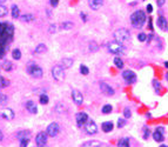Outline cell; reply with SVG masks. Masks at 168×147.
<instances>
[{"mask_svg": "<svg viewBox=\"0 0 168 147\" xmlns=\"http://www.w3.org/2000/svg\"><path fill=\"white\" fill-rule=\"evenodd\" d=\"M146 21V14L141 10L135 11L131 16V22L134 27H141Z\"/></svg>", "mask_w": 168, "mask_h": 147, "instance_id": "1", "label": "cell"}, {"mask_svg": "<svg viewBox=\"0 0 168 147\" xmlns=\"http://www.w3.org/2000/svg\"><path fill=\"white\" fill-rule=\"evenodd\" d=\"M114 38H115V40L118 42L124 44V42L129 41L131 34H129V32L127 31L126 28H119V30H116L114 32Z\"/></svg>", "mask_w": 168, "mask_h": 147, "instance_id": "2", "label": "cell"}, {"mask_svg": "<svg viewBox=\"0 0 168 147\" xmlns=\"http://www.w3.org/2000/svg\"><path fill=\"white\" fill-rule=\"evenodd\" d=\"M27 72H28V74H31L33 78H37V79L42 78V74H44L42 69L38 66L37 64L32 63V61H30L28 65H27Z\"/></svg>", "mask_w": 168, "mask_h": 147, "instance_id": "3", "label": "cell"}, {"mask_svg": "<svg viewBox=\"0 0 168 147\" xmlns=\"http://www.w3.org/2000/svg\"><path fill=\"white\" fill-rule=\"evenodd\" d=\"M52 75H53V78L55 79L57 81H59V83L63 81V79H65V72H63V66H61V65L54 66L52 69Z\"/></svg>", "mask_w": 168, "mask_h": 147, "instance_id": "4", "label": "cell"}, {"mask_svg": "<svg viewBox=\"0 0 168 147\" xmlns=\"http://www.w3.org/2000/svg\"><path fill=\"white\" fill-rule=\"evenodd\" d=\"M108 50L110 53H114V54H122V52L125 51V47L122 46V44L118 41H112L108 44Z\"/></svg>", "mask_w": 168, "mask_h": 147, "instance_id": "5", "label": "cell"}, {"mask_svg": "<svg viewBox=\"0 0 168 147\" xmlns=\"http://www.w3.org/2000/svg\"><path fill=\"white\" fill-rule=\"evenodd\" d=\"M122 78L125 79V81H126L127 84H134L137 81V74L134 73L133 71L127 69V71L122 72Z\"/></svg>", "mask_w": 168, "mask_h": 147, "instance_id": "6", "label": "cell"}, {"mask_svg": "<svg viewBox=\"0 0 168 147\" xmlns=\"http://www.w3.org/2000/svg\"><path fill=\"white\" fill-rule=\"evenodd\" d=\"M59 131H60V127L57 122H52L47 126V130H46V133H47L48 137H57L59 134Z\"/></svg>", "mask_w": 168, "mask_h": 147, "instance_id": "7", "label": "cell"}, {"mask_svg": "<svg viewBox=\"0 0 168 147\" xmlns=\"http://www.w3.org/2000/svg\"><path fill=\"white\" fill-rule=\"evenodd\" d=\"M47 133L46 132H40L38 133V135L35 137V144L38 147H45V145L47 144Z\"/></svg>", "mask_w": 168, "mask_h": 147, "instance_id": "8", "label": "cell"}, {"mask_svg": "<svg viewBox=\"0 0 168 147\" xmlns=\"http://www.w3.org/2000/svg\"><path fill=\"white\" fill-rule=\"evenodd\" d=\"M85 131L89 135H93V134H95L98 132V126H96V124L93 120H89L85 125Z\"/></svg>", "mask_w": 168, "mask_h": 147, "instance_id": "9", "label": "cell"}, {"mask_svg": "<svg viewBox=\"0 0 168 147\" xmlns=\"http://www.w3.org/2000/svg\"><path fill=\"white\" fill-rule=\"evenodd\" d=\"M75 120H77V125L79 127L86 125V122L88 121V116L85 113V112H79L77 116H75Z\"/></svg>", "mask_w": 168, "mask_h": 147, "instance_id": "10", "label": "cell"}, {"mask_svg": "<svg viewBox=\"0 0 168 147\" xmlns=\"http://www.w3.org/2000/svg\"><path fill=\"white\" fill-rule=\"evenodd\" d=\"M72 99L75 104H78V105H81L82 102H84V97H82V93L78 91V89H73L72 91Z\"/></svg>", "mask_w": 168, "mask_h": 147, "instance_id": "11", "label": "cell"}, {"mask_svg": "<svg viewBox=\"0 0 168 147\" xmlns=\"http://www.w3.org/2000/svg\"><path fill=\"white\" fill-rule=\"evenodd\" d=\"M165 130H163V127H158L155 132L153 133V138H154V140L158 142H161L163 141V139H165Z\"/></svg>", "mask_w": 168, "mask_h": 147, "instance_id": "12", "label": "cell"}, {"mask_svg": "<svg viewBox=\"0 0 168 147\" xmlns=\"http://www.w3.org/2000/svg\"><path fill=\"white\" fill-rule=\"evenodd\" d=\"M100 89H101V92H102L105 95L114 94V89L112 88L108 84H106V83H101V84H100Z\"/></svg>", "mask_w": 168, "mask_h": 147, "instance_id": "13", "label": "cell"}, {"mask_svg": "<svg viewBox=\"0 0 168 147\" xmlns=\"http://www.w3.org/2000/svg\"><path fill=\"white\" fill-rule=\"evenodd\" d=\"M104 4V0H88V5L92 10H99L100 7Z\"/></svg>", "mask_w": 168, "mask_h": 147, "instance_id": "14", "label": "cell"}, {"mask_svg": "<svg viewBox=\"0 0 168 147\" xmlns=\"http://www.w3.org/2000/svg\"><path fill=\"white\" fill-rule=\"evenodd\" d=\"M26 110L30 112V113H33V114H35L38 112V107L35 105V102L34 101H32V100H28L26 102Z\"/></svg>", "mask_w": 168, "mask_h": 147, "instance_id": "15", "label": "cell"}, {"mask_svg": "<svg viewBox=\"0 0 168 147\" xmlns=\"http://www.w3.org/2000/svg\"><path fill=\"white\" fill-rule=\"evenodd\" d=\"M102 131L105 132V133H110V131H113V128H114V125H113V122L112 121H105L102 125Z\"/></svg>", "mask_w": 168, "mask_h": 147, "instance_id": "16", "label": "cell"}, {"mask_svg": "<svg viewBox=\"0 0 168 147\" xmlns=\"http://www.w3.org/2000/svg\"><path fill=\"white\" fill-rule=\"evenodd\" d=\"M2 118H5L7 120H12V119H14V112L11 110V108H6L4 112H2Z\"/></svg>", "mask_w": 168, "mask_h": 147, "instance_id": "17", "label": "cell"}, {"mask_svg": "<svg viewBox=\"0 0 168 147\" xmlns=\"http://www.w3.org/2000/svg\"><path fill=\"white\" fill-rule=\"evenodd\" d=\"M31 137V132L30 131H20L18 134H16V138L19 140H22V139H30Z\"/></svg>", "mask_w": 168, "mask_h": 147, "instance_id": "18", "label": "cell"}, {"mask_svg": "<svg viewBox=\"0 0 168 147\" xmlns=\"http://www.w3.org/2000/svg\"><path fill=\"white\" fill-rule=\"evenodd\" d=\"M81 147H101V142L98 140H91V141L85 142Z\"/></svg>", "mask_w": 168, "mask_h": 147, "instance_id": "19", "label": "cell"}, {"mask_svg": "<svg viewBox=\"0 0 168 147\" xmlns=\"http://www.w3.org/2000/svg\"><path fill=\"white\" fill-rule=\"evenodd\" d=\"M158 25L161 30H167V20L163 18V17H159L158 18Z\"/></svg>", "mask_w": 168, "mask_h": 147, "instance_id": "20", "label": "cell"}, {"mask_svg": "<svg viewBox=\"0 0 168 147\" xmlns=\"http://www.w3.org/2000/svg\"><path fill=\"white\" fill-rule=\"evenodd\" d=\"M73 65V60L69 58H65L61 60V66H63V69H69L71 66Z\"/></svg>", "mask_w": 168, "mask_h": 147, "instance_id": "21", "label": "cell"}, {"mask_svg": "<svg viewBox=\"0 0 168 147\" xmlns=\"http://www.w3.org/2000/svg\"><path fill=\"white\" fill-rule=\"evenodd\" d=\"M11 10H12V18H14V19L20 18V10H19V7H18V6L13 5Z\"/></svg>", "mask_w": 168, "mask_h": 147, "instance_id": "22", "label": "cell"}, {"mask_svg": "<svg viewBox=\"0 0 168 147\" xmlns=\"http://www.w3.org/2000/svg\"><path fill=\"white\" fill-rule=\"evenodd\" d=\"M46 51H47L46 45H45V44H40V45H38L37 47H35V51H34V52L37 53V54H41V53H45Z\"/></svg>", "mask_w": 168, "mask_h": 147, "instance_id": "23", "label": "cell"}, {"mask_svg": "<svg viewBox=\"0 0 168 147\" xmlns=\"http://www.w3.org/2000/svg\"><path fill=\"white\" fill-rule=\"evenodd\" d=\"M118 147H131V145H129V140H128L127 138H122V139H120L119 142H118Z\"/></svg>", "mask_w": 168, "mask_h": 147, "instance_id": "24", "label": "cell"}, {"mask_svg": "<svg viewBox=\"0 0 168 147\" xmlns=\"http://www.w3.org/2000/svg\"><path fill=\"white\" fill-rule=\"evenodd\" d=\"M21 21H24V22H30V21H33L34 20V16L33 14H24V16L20 17Z\"/></svg>", "mask_w": 168, "mask_h": 147, "instance_id": "25", "label": "cell"}, {"mask_svg": "<svg viewBox=\"0 0 168 147\" xmlns=\"http://www.w3.org/2000/svg\"><path fill=\"white\" fill-rule=\"evenodd\" d=\"M12 57H13V59H16V60H20L21 51L19 48H14V50L12 51Z\"/></svg>", "mask_w": 168, "mask_h": 147, "instance_id": "26", "label": "cell"}, {"mask_svg": "<svg viewBox=\"0 0 168 147\" xmlns=\"http://www.w3.org/2000/svg\"><path fill=\"white\" fill-rule=\"evenodd\" d=\"M39 101H40V104H41V105H47L48 101H49V99H48L47 95L44 93V94L40 95V99H39Z\"/></svg>", "mask_w": 168, "mask_h": 147, "instance_id": "27", "label": "cell"}, {"mask_svg": "<svg viewBox=\"0 0 168 147\" xmlns=\"http://www.w3.org/2000/svg\"><path fill=\"white\" fill-rule=\"evenodd\" d=\"M2 69H5V71H11L12 69V63H11L10 60H5L2 63Z\"/></svg>", "mask_w": 168, "mask_h": 147, "instance_id": "28", "label": "cell"}, {"mask_svg": "<svg viewBox=\"0 0 168 147\" xmlns=\"http://www.w3.org/2000/svg\"><path fill=\"white\" fill-rule=\"evenodd\" d=\"M114 65H115L118 69H122V67H124V61H122V59L115 58L114 59Z\"/></svg>", "mask_w": 168, "mask_h": 147, "instance_id": "29", "label": "cell"}, {"mask_svg": "<svg viewBox=\"0 0 168 147\" xmlns=\"http://www.w3.org/2000/svg\"><path fill=\"white\" fill-rule=\"evenodd\" d=\"M73 27V24L71 21H66V22H63L61 24V28L63 30H71Z\"/></svg>", "mask_w": 168, "mask_h": 147, "instance_id": "30", "label": "cell"}, {"mask_svg": "<svg viewBox=\"0 0 168 147\" xmlns=\"http://www.w3.org/2000/svg\"><path fill=\"white\" fill-rule=\"evenodd\" d=\"M112 111H113V107L110 105H105L102 107V113H104V114H108Z\"/></svg>", "mask_w": 168, "mask_h": 147, "instance_id": "31", "label": "cell"}, {"mask_svg": "<svg viewBox=\"0 0 168 147\" xmlns=\"http://www.w3.org/2000/svg\"><path fill=\"white\" fill-rule=\"evenodd\" d=\"M80 72H81V74H84V75H87L89 73V69L86 65H80Z\"/></svg>", "mask_w": 168, "mask_h": 147, "instance_id": "32", "label": "cell"}, {"mask_svg": "<svg viewBox=\"0 0 168 147\" xmlns=\"http://www.w3.org/2000/svg\"><path fill=\"white\" fill-rule=\"evenodd\" d=\"M153 86H154L155 91H156L158 93H160V91H161V85H160V83L156 81V80H154V81H153Z\"/></svg>", "mask_w": 168, "mask_h": 147, "instance_id": "33", "label": "cell"}, {"mask_svg": "<svg viewBox=\"0 0 168 147\" xmlns=\"http://www.w3.org/2000/svg\"><path fill=\"white\" fill-rule=\"evenodd\" d=\"M98 45H96V44H95V42H91V44H89V51H91V52H96V51H98Z\"/></svg>", "mask_w": 168, "mask_h": 147, "instance_id": "34", "label": "cell"}, {"mask_svg": "<svg viewBox=\"0 0 168 147\" xmlns=\"http://www.w3.org/2000/svg\"><path fill=\"white\" fill-rule=\"evenodd\" d=\"M7 16V8L4 5H0V17Z\"/></svg>", "mask_w": 168, "mask_h": 147, "instance_id": "35", "label": "cell"}, {"mask_svg": "<svg viewBox=\"0 0 168 147\" xmlns=\"http://www.w3.org/2000/svg\"><path fill=\"white\" fill-rule=\"evenodd\" d=\"M7 102V97L2 93H0V105H5Z\"/></svg>", "mask_w": 168, "mask_h": 147, "instance_id": "36", "label": "cell"}, {"mask_svg": "<svg viewBox=\"0 0 168 147\" xmlns=\"http://www.w3.org/2000/svg\"><path fill=\"white\" fill-rule=\"evenodd\" d=\"M8 81L4 78H0V87H6V86H8Z\"/></svg>", "mask_w": 168, "mask_h": 147, "instance_id": "37", "label": "cell"}, {"mask_svg": "<svg viewBox=\"0 0 168 147\" xmlns=\"http://www.w3.org/2000/svg\"><path fill=\"white\" fill-rule=\"evenodd\" d=\"M124 116H125V118H126V119L131 118V116H132L131 110H129V108H125V111H124Z\"/></svg>", "mask_w": 168, "mask_h": 147, "instance_id": "38", "label": "cell"}, {"mask_svg": "<svg viewBox=\"0 0 168 147\" xmlns=\"http://www.w3.org/2000/svg\"><path fill=\"white\" fill-rule=\"evenodd\" d=\"M28 142H30V139H22V140H20V147H27L28 146Z\"/></svg>", "mask_w": 168, "mask_h": 147, "instance_id": "39", "label": "cell"}, {"mask_svg": "<svg viewBox=\"0 0 168 147\" xmlns=\"http://www.w3.org/2000/svg\"><path fill=\"white\" fill-rule=\"evenodd\" d=\"M138 39H139L140 41H145V40H147V36H146L145 33H140V34L138 36Z\"/></svg>", "mask_w": 168, "mask_h": 147, "instance_id": "40", "label": "cell"}, {"mask_svg": "<svg viewBox=\"0 0 168 147\" xmlns=\"http://www.w3.org/2000/svg\"><path fill=\"white\" fill-rule=\"evenodd\" d=\"M125 125H126V121H125V119H119V120H118V127H119V128L124 127Z\"/></svg>", "mask_w": 168, "mask_h": 147, "instance_id": "41", "label": "cell"}, {"mask_svg": "<svg viewBox=\"0 0 168 147\" xmlns=\"http://www.w3.org/2000/svg\"><path fill=\"white\" fill-rule=\"evenodd\" d=\"M49 4H51L52 7H57L59 4V0H49Z\"/></svg>", "mask_w": 168, "mask_h": 147, "instance_id": "42", "label": "cell"}, {"mask_svg": "<svg viewBox=\"0 0 168 147\" xmlns=\"http://www.w3.org/2000/svg\"><path fill=\"white\" fill-rule=\"evenodd\" d=\"M149 134H151V132H149V130H147V128H145V134H143V139H148V137H149Z\"/></svg>", "mask_w": 168, "mask_h": 147, "instance_id": "43", "label": "cell"}, {"mask_svg": "<svg viewBox=\"0 0 168 147\" xmlns=\"http://www.w3.org/2000/svg\"><path fill=\"white\" fill-rule=\"evenodd\" d=\"M55 31H57V26L55 25H51L49 26V33H54Z\"/></svg>", "mask_w": 168, "mask_h": 147, "instance_id": "44", "label": "cell"}, {"mask_svg": "<svg viewBox=\"0 0 168 147\" xmlns=\"http://www.w3.org/2000/svg\"><path fill=\"white\" fill-rule=\"evenodd\" d=\"M148 27L153 30V25H152V18H148Z\"/></svg>", "mask_w": 168, "mask_h": 147, "instance_id": "45", "label": "cell"}, {"mask_svg": "<svg viewBox=\"0 0 168 147\" xmlns=\"http://www.w3.org/2000/svg\"><path fill=\"white\" fill-rule=\"evenodd\" d=\"M146 8H147V12H148V13H152V11H153V6H152V5H148L147 7H146Z\"/></svg>", "mask_w": 168, "mask_h": 147, "instance_id": "46", "label": "cell"}, {"mask_svg": "<svg viewBox=\"0 0 168 147\" xmlns=\"http://www.w3.org/2000/svg\"><path fill=\"white\" fill-rule=\"evenodd\" d=\"M80 17H81V19H82L85 22L87 21V18H86V14H85V13H81V14H80Z\"/></svg>", "mask_w": 168, "mask_h": 147, "instance_id": "47", "label": "cell"}, {"mask_svg": "<svg viewBox=\"0 0 168 147\" xmlns=\"http://www.w3.org/2000/svg\"><path fill=\"white\" fill-rule=\"evenodd\" d=\"M165 4V0H158V5L159 6H162Z\"/></svg>", "mask_w": 168, "mask_h": 147, "instance_id": "48", "label": "cell"}, {"mask_svg": "<svg viewBox=\"0 0 168 147\" xmlns=\"http://www.w3.org/2000/svg\"><path fill=\"white\" fill-rule=\"evenodd\" d=\"M2 138H4V135H2V132L0 131V141H1V140H2Z\"/></svg>", "mask_w": 168, "mask_h": 147, "instance_id": "49", "label": "cell"}, {"mask_svg": "<svg viewBox=\"0 0 168 147\" xmlns=\"http://www.w3.org/2000/svg\"><path fill=\"white\" fill-rule=\"evenodd\" d=\"M6 0H0V5H2V4H4V2H5Z\"/></svg>", "mask_w": 168, "mask_h": 147, "instance_id": "50", "label": "cell"}, {"mask_svg": "<svg viewBox=\"0 0 168 147\" xmlns=\"http://www.w3.org/2000/svg\"><path fill=\"white\" fill-rule=\"evenodd\" d=\"M165 66H166V67H168V63H167V61L165 63Z\"/></svg>", "mask_w": 168, "mask_h": 147, "instance_id": "51", "label": "cell"}, {"mask_svg": "<svg viewBox=\"0 0 168 147\" xmlns=\"http://www.w3.org/2000/svg\"><path fill=\"white\" fill-rule=\"evenodd\" d=\"M166 79H167V81H168V72H167V74H166Z\"/></svg>", "mask_w": 168, "mask_h": 147, "instance_id": "52", "label": "cell"}, {"mask_svg": "<svg viewBox=\"0 0 168 147\" xmlns=\"http://www.w3.org/2000/svg\"><path fill=\"white\" fill-rule=\"evenodd\" d=\"M160 147H167V146H166V145H161Z\"/></svg>", "mask_w": 168, "mask_h": 147, "instance_id": "53", "label": "cell"}]
</instances>
